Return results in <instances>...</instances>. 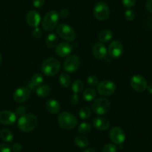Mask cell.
<instances>
[{
    "instance_id": "8",
    "label": "cell",
    "mask_w": 152,
    "mask_h": 152,
    "mask_svg": "<svg viewBox=\"0 0 152 152\" xmlns=\"http://www.w3.org/2000/svg\"><path fill=\"white\" fill-rule=\"evenodd\" d=\"M116 90V85L110 80H104L99 83L97 90L100 95L103 96H109L113 94Z\"/></svg>"
},
{
    "instance_id": "19",
    "label": "cell",
    "mask_w": 152,
    "mask_h": 152,
    "mask_svg": "<svg viewBox=\"0 0 152 152\" xmlns=\"http://www.w3.org/2000/svg\"><path fill=\"white\" fill-rule=\"evenodd\" d=\"M46 108L52 114H58L61 110V104L55 99H50L46 102Z\"/></svg>"
},
{
    "instance_id": "37",
    "label": "cell",
    "mask_w": 152,
    "mask_h": 152,
    "mask_svg": "<svg viewBox=\"0 0 152 152\" xmlns=\"http://www.w3.org/2000/svg\"><path fill=\"white\" fill-rule=\"evenodd\" d=\"M33 6L36 8H40L45 4V0H33Z\"/></svg>"
},
{
    "instance_id": "16",
    "label": "cell",
    "mask_w": 152,
    "mask_h": 152,
    "mask_svg": "<svg viewBox=\"0 0 152 152\" xmlns=\"http://www.w3.org/2000/svg\"><path fill=\"white\" fill-rule=\"evenodd\" d=\"M72 51V46L71 44L66 43V42H63V43H59L55 48L56 55L61 58L69 56Z\"/></svg>"
},
{
    "instance_id": "41",
    "label": "cell",
    "mask_w": 152,
    "mask_h": 152,
    "mask_svg": "<svg viewBox=\"0 0 152 152\" xmlns=\"http://www.w3.org/2000/svg\"><path fill=\"white\" fill-rule=\"evenodd\" d=\"M22 148H23V147L20 143H14L11 146V151H13L14 152H20L22 151Z\"/></svg>"
},
{
    "instance_id": "15",
    "label": "cell",
    "mask_w": 152,
    "mask_h": 152,
    "mask_svg": "<svg viewBox=\"0 0 152 152\" xmlns=\"http://www.w3.org/2000/svg\"><path fill=\"white\" fill-rule=\"evenodd\" d=\"M26 23L32 28L38 27L41 22V15L38 11L31 10L27 14L26 17Z\"/></svg>"
},
{
    "instance_id": "11",
    "label": "cell",
    "mask_w": 152,
    "mask_h": 152,
    "mask_svg": "<svg viewBox=\"0 0 152 152\" xmlns=\"http://www.w3.org/2000/svg\"><path fill=\"white\" fill-rule=\"evenodd\" d=\"M110 139L116 145H122L125 141V133L119 127H114L110 131Z\"/></svg>"
},
{
    "instance_id": "31",
    "label": "cell",
    "mask_w": 152,
    "mask_h": 152,
    "mask_svg": "<svg viewBox=\"0 0 152 152\" xmlns=\"http://www.w3.org/2000/svg\"><path fill=\"white\" fill-rule=\"evenodd\" d=\"M87 83L88 85H90V87H96V86H98L99 84V79L94 75H90L87 77Z\"/></svg>"
},
{
    "instance_id": "3",
    "label": "cell",
    "mask_w": 152,
    "mask_h": 152,
    "mask_svg": "<svg viewBox=\"0 0 152 152\" xmlns=\"http://www.w3.org/2000/svg\"><path fill=\"white\" fill-rule=\"evenodd\" d=\"M58 123L61 128L64 130H72L78 124L75 116L68 111H64L58 115Z\"/></svg>"
},
{
    "instance_id": "17",
    "label": "cell",
    "mask_w": 152,
    "mask_h": 152,
    "mask_svg": "<svg viewBox=\"0 0 152 152\" xmlns=\"http://www.w3.org/2000/svg\"><path fill=\"white\" fill-rule=\"evenodd\" d=\"M93 55L99 60H104L107 55V49L102 43H96L92 48Z\"/></svg>"
},
{
    "instance_id": "29",
    "label": "cell",
    "mask_w": 152,
    "mask_h": 152,
    "mask_svg": "<svg viewBox=\"0 0 152 152\" xmlns=\"http://www.w3.org/2000/svg\"><path fill=\"white\" fill-rule=\"evenodd\" d=\"M91 110L88 107H83L82 108H81L78 112V116L81 118V119H88L91 116Z\"/></svg>"
},
{
    "instance_id": "20",
    "label": "cell",
    "mask_w": 152,
    "mask_h": 152,
    "mask_svg": "<svg viewBox=\"0 0 152 152\" xmlns=\"http://www.w3.org/2000/svg\"><path fill=\"white\" fill-rule=\"evenodd\" d=\"M43 82V76L40 73H36L31 78V81L28 84V87L30 90H34L40 87Z\"/></svg>"
},
{
    "instance_id": "13",
    "label": "cell",
    "mask_w": 152,
    "mask_h": 152,
    "mask_svg": "<svg viewBox=\"0 0 152 152\" xmlns=\"http://www.w3.org/2000/svg\"><path fill=\"white\" fill-rule=\"evenodd\" d=\"M30 95L31 90L28 87H21L17 88L14 91L13 98H14V100L17 103H23L29 99Z\"/></svg>"
},
{
    "instance_id": "5",
    "label": "cell",
    "mask_w": 152,
    "mask_h": 152,
    "mask_svg": "<svg viewBox=\"0 0 152 152\" xmlns=\"http://www.w3.org/2000/svg\"><path fill=\"white\" fill-rule=\"evenodd\" d=\"M111 107V103L107 98H99L93 102L92 110L96 115L103 116L108 113Z\"/></svg>"
},
{
    "instance_id": "6",
    "label": "cell",
    "mask_w": 152,
    "mask_h": 152,
    "mask_svg": "<svg viewBox=\"0 0 152 152\" xmlns=\"http://www.w3.org/2000/svg\"><path fill=\"white\" fill-rule=\"evenodd\" d=\"M57 34L62 39L69 42H72L75 40L76 32L72 27L69 25L62 23L57 27Z\"/></svg>"
},
{
    "instance_id": "25",
    "label": "cell",
    "mask_w": 152,
    "mask_h": 152,
    "mask_svg": "<svg viewBox=\"0 0 152 152\" xmlns=\"http://www.w3.org/2000/svg\"><path fill=\"white\" fill-rule=\"evenodd\" d=\"M75 144L81 148H85L90 144L89 140L83 135H79L75 138Z\"/></svg>"
},
{
    "instance_id": "38",
    "label": "cell",
    "mask_w": 152,
    "mask_h": 152,
    "mask_svg": "<svg viewBox=\"0 0 152 152\" xmlns=\"http://www.w3.org/2000/svg\"><path fill=\"white\" fill-rule=\"evenodd\" d=\"M11 148L8 144L2 143L0 144V152H11Z\"/></svg>"
},
{
    "instance_id": "2",
    "label": "cell",
    "mask_w": 152,
    "mask_h": 152,
    "mask_svg": "<svg viewBox=\"0 0 152 152\" xmlns=\"http://www.w3.org/2000/svg\"><path fill=\"white\" fill-rule=\"evenodd\" d=\"M61 64L55 58H49L45 60L41 65V70L45 75L52 77L56 75L60 71Z\"/></svg>"
},
{
    "instance_id": "28",
    "label": "cell",
    "mask_w": 152,
    "mask_h": 152,
    "mask_svg": "<svg viewBox=\"0 0 152 152\" xmlns=\"http://www.w3.org/2000/svg\"><path fill=\"white\" fill-rule=\"evenodd\" d=\"M84 88V84L83 83L82 81L79 79H77L72 83V90L73 93H76V94H78V93H81L83 91Z\"/></svg>"
},
{
    "instance_id": "18",
    "label": "cell",
    "mask_w": 152,
    "mask_h": 152,
    "mask_svg": "<svg viewBox=\"0 0 152 152\" xmlns=\"http://www.w3.org/2000/svg\"><path fill=\"white\" fill-rule=\"evenodd\" d=\"M93 126L95 128L101 131H104L107 130L110 127V121L107 118L102 116L96 117L93 121Z\"/></svg>"
},
{
    "instance_id": "32",
    "label": "cell",
    "mask_w": 152,
    "mask_h": 152,
    "mask_svg": "<svg viewBox=\"0 0 152 152\" xmlns=\"http://www.w3.org/2000/svg\"><path fill=\"white\" fill-rule=\"evenodd\" d=\"M136 17V14L134 12V10L131 9V8H128L125 11V20H128V21H132L134 20Z\"/></svg>"
},
{
    "instance_id": "33",
    "label": "cell",
    "mask_w": 152,
    "mask_h": 152,
    "mask_svg": "<svg viewBox=\"0 0 152 152\" xmlns=\"http://www.w3.org/2000/svg\"><path fill=\"white\" fill-rule=\"evenodd\" d=\"M103 152H117V147L116 145L108 143L103 147Z\"/></svg>"
},
{
    "instance_id": "24",
    "label": "cell",
    "mask_w": 152,
    "mask_h": 152,
    "mask_svg": "<svg viewBox=\"0 0 152 152\" xmlns=\"http://www.w3.org/2000/svg\"><path fill=\"white\" fill-rule=\"evenodd\" d=\"M36 93L37 96L41 98H46L49 96L51 93V88L49 85H40L36 89Z\"/></svg>"
},
{
    "instance_id": "34",
    "label": "cell",
    "mask_w": 152,
    "mask_h": 152,
    "mask_svg": "<svg viewBox=\"0 0 152 152\" xmlns=\"http://www.w3.org/2000/svg\"><path fill=\"white\" fill-rule=\"evenodd\" d=\"M42 34H43V31H42V30L39 27L34 28L33 31H32V36H33L34 37L38 39V38L41 37Z\"/></svg>"
},
{
    "instance_id": "39",
    "label": "cell",
    "mask_w": 152,
    "mask_h": 152,
    "mask_svg": "<svg viewBox=\"0 0 152 152\" xmlns=\"http://www.w3.org/2000/svg\"><path fill=\"white\" fill-rule=\"evenodd\" d=\"M26 111V109L24 106H20V107H18L17 109H16L15 113L17 116H23V114H25Z\"/></svg>"
},
{
    "instance_id": "44",
    "label": "cell",
    "mask_w": 152,
    "mask_h": 152,
    "mask_svg": "<svg viewBox=\"0 0 152 152\" xmlns=\"http://www.w3.org/2000/svg\"><path fill=\"white\" fill-rule=\"evenodd\" d=\"M83 152H96V151L93 148H89L85 149Z\"/></svg>"
},
{
    "instance_id": "9",
    "label": "cell",
    "mask_w": 152,
    "mask_h": 152,
    "mask_svg": "<svg viewBox=\"0 0 152 152\" xmlns=\"http://www.w3.org/2000/svg\"><path fill=\"white\" fill-rule=\"evenodd\" d=\"M130 84L135 91L142 93L147 90L148 83L145 78L140 75H135L131 77Z\"/></svg>"
},
{
    "instance_id": "42",
    "label": "cell",
    "mask_w": 152,
    "mask_h": 152,
    "mask_svg": "<svg viewBox=\"0 0 152 152\" xmlns=\"http://www.w3.org/2000/svg\"><path fill=\"white\" fill-rule=\"evenodd\" d=\"M145 8L148 11L152 13V0H148L145 4Z\"/></svg>"
},
{
    "instance_id": "12",
    "label": "cell",
    "mask_w": 152,
    "mask_h": 152,
    "mask_svg": "<svg viewBox=\"0 0 152 152\" xmlns=\"http://www.w3.org/2000/svg\"><path fill=\"white\" fill-rule=\"evenodd\" d=\"M124 48L123 45L119 40H113L112 43H110L109 47H108V53L110 56L112 58L116 59L122 56L123 53Z\"/></svg>"
},
{
    "instance_id": "22",
    "label": "cell",
    "mask_w": 152,
    "mask_h": 152,
    "mask_svg": "<svg viewBox=\"0 0 152 152\" xmlns=\"http://www.w3.org/2000/svg\"><path fill=\"white\" fill-rule=\"evenodd\" d=\"M113 32L109 29H104L101 31L100 33L99 34V38L100 43H108L113 38Z\"/></svg>"
},
{
    "instance_id": "7",
    "label": "cell",
    "mask_w": 152,
    "mask_h": 152,
    "mask_svg": "<svg viewBox=\"0 0 152 152\" xmlns=\"http://www.w3.org/2000/svg\"><path fill=\"white\" fill-rule=\"evenodd\" d=\"M110 14V8L107 4L102 1L96 2L93 8V14L98 20H100V21L106 20L109 17Z\"/></svg>"
},
{
    "instance_id": "43",
    "label": "cell",
    "mask_w": 152,
    "mask_h": 152,
    "mask_svg": "<svg viewBox=\"0 0 152 152\" xmlns=\"http://www.w3.org/2000/svg\"><path fill=\"white\" fill-rule=\"evenodd\" d=\"M147 90L148 91V93L152 95V83H151V84H149L148 85Z\"/></svg>"
},
{
    "instance_id": "45",
    "label": "cell",
    "mask_w": 152,
    "mask_h": 152,
    "mask_svg": "<svg viewBox=\"0 0 152 152\" xmlns=\"http://www.w3.org/2000/svg\"><path fill=\"white\" fill-rule=\"evenodd\" d=\"M2 55L0 54V65L2 64Z\"/></svg>"
},
{
    "instance_id": "36",
    "label": "cell",
    "mask_w": 152,
    "mask_h": 152,
    "mask_svg": "<svg viewBox=\"0 0 152 152\" xmlns=\"http://www.w3.org/2000/svg\"><path fill=\"white\" fill-rule=\"evenodd\" d=\"M69 102L72 105L78 104V102H79V96H78V95L76 94V93H73L71 97H70Z\"/></svg>"
},
{
    "instance_id": "27",
    "label": "cell",
    "mask_w": 152,
    "mask_h": 152,
    "mask_svg": "<svg viewBox=\"0 0 152 152\" xmlns=\"http://www.w3.org/2000/svg\"><path fill=\"white\" fill-rule=\"evenodd\" d=\"M59 82L64 87H69L72 84V79L67 73L62 72L59 76Z\"/></svg>"
},
{
    "instance_id": "35",
    "label": "cell",
    "mask_w": 152,
    "mask_h": 152,
    "mask_svg": "<svg viewBox=\"0 0 152 152\" xmlns=\"http://www.w3.org/2000/svg\"><path fill=\"white\" fill-rule=\"evenodd\" d=\"M122 5L127 8H131L133 6H134V5L137 2V0H122Z\"/></svg>"
},
{
    "instance_id": "26",
    "label": "cell",
    "mask_w": 152,
    "mask_h": 152,
    "mask_svg": "<svg viewBox=\"0 0 152 152\" xmlns=\"http://www.w3.org/2000/svg\"><path fill=\"white\" fill-rule=\"evenodd\" d=\"M0 138L6 142H11L14 140V135L11 131L4 128L0 131Z\"/></svg>"
},
{
    "instance_id": "23",
    "label": "cell",
    "mask_w": 152,
    "mask_h": 152,
    "mask_svg": "<svg viewBox=\"0 0 152 152\" xmlns=\"http://www.w3.org/2000/svg\"><path fill=\"white\" fill-rule=\"evenodd\" d=\"M82 96L85 102H92L96 97V90L93 87H89V88L85 89L83 92Z\"/></svg>"
},
{
    "instance_id": "1",
    "label": "cell",
    "mask_w": 152,
    "mask_h": 152,
    "mask_svg": "<svg viewBox=\"0 0 152 152\" xmlns=\"http://www.w3.org/2000/svg\"><path fill=\"white\" fill-rule=\"evenodd\" d=\"M17 123L20 131L25 133H28L34 131L37 128L38 119L34 114L25 113L19 118Z\"/></svg>"
},
{
    "instance_id": "40",
    "label": "cell",
    "mask_w": 152,
    "mask_h": 152,
    "mask_svg": "<svg viewBox=\"0 0 152 152\" xmlns=\"http://www.w3.org/2000/svg\"><path fill=\"white\" fill-rule=\"evenodd\" d=\"M69 14H70L69 11L68 9H66V8H64V9H62L59 12L60 17H61V18H63V19L67 18V17L69 16Z\"/></svg>"
},
{
    "instance_id": "4",
    "label": "cell",
    "mask_w": 152,
    "mask_h": 152,
    "mask_svg": "<svg viewBox=\"0 0 152 152\" xmlns=\"http://www.w3.org/2000/svg\"><path fill=\"white\" fill-rule=\"evenodd\" d=\"M59 20V13L55 10L50 11L45 15L42 22V27L46 31H52L58 26Z\"/></svg>"
},
{
    "instance_id": "30",
    "label": "cell",
    "mask_w": 152,
    "mask_h": 152,
    "mask_svg": "<svg viewBox=\"0 0 152 152\" xmlns=\"http://www.w3.org/2000/svg\"><path fill=\"white\" fill-rule=\"evenodd\" d=\"M92 130V125L88 122H82L79 125L78 128V132L81 134H87L90 133Z\"/></svg>"
},
{
    "instance_id": "14",
    "label": "cell",
    "mask_w": 152,
    "mask_h": 152,
    "mask_svg": "<svg viewBox=\"0 0 152 152\" xmlns=\"http://www.w3.org/2000/svg\"><path fill=\"white\" fill-rule=\"evenodd\" d=\"M17 120V115L11 110H2L0 112V123L5 125H13Z\"/></svg>"
},
{
    "instance_id": "21",
    "label": "cell",
    "mask_w": 152,
    "mask_h": 152,
    "mask_svg": "<svg viewBox=\"0 0 152 152\" xmlns=\"http://www.w3.org/2000/svg\"><path fill=\"white\" fill-rule=\"evenodd\" d=\"M59 39L58 35L55 33H49L46 38V46L49 49H54L56 48L57 46L59 44Z\"/></svg>"
},
{
    "instance_id": "10",
    "label": "cell",
    "mask_w": 152,
    "mask_h": 152,
    "mask_svg": "<svg viewBox=\"0 0 152 152\" xmlns=\"http://www.w3.org/2000/svg\"><path fill=\"white\" fill-rule=\"evenodd\" d=\"M81 61L77 55H69L67 57L64 64V69L66 72L73 73L79 68Z\"/></svg>"
}]
</instances>
